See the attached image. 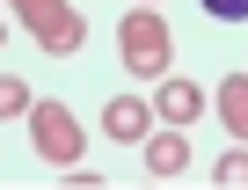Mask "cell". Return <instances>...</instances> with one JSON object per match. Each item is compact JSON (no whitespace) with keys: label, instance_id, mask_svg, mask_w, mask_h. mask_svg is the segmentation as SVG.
<instances>
[{"label":"cell","instance_id":"obj_1","mask_svg":"<svg viewBox=\"0 0 248 190\" xmlns=\"http://www.w3.org/2000/svg\"><path fill=\"white\" fill-rule=\"evenodd\" d=\"M117 59H124V73L161 80V73H168V59H175V30H168L154 8H132V15L117 22Z\"/></svg>","mask_w":248,"mask_h":190},{"label":"cell","instance_id":"obj_2","mask_svg":"<svg viewBox=\"0 0 248 190\" xmlns=\"http://www.w3.org/2000/svg\"><path fill=\"white\" fill-rule=\"evenodd\" d=\"M8 8H15V22H22L51 59H73V51L88 44V22H80L73 0H8Z\"/></svg>","mask_w":248,"mask_h":190},{"label":"cell","instance_id":"obj_3","mask_svg":"<svg viewBox=\"0 0 248 190\" xmlns=\"http://www.w3.org/2000/svg\"><path fill=\"white\" fill-rule=\"evenodd\" d=\"M30 146H37L51 168H73L88 139H80V117H73L66 103H30Z\"/></svg>","mask_w":248,"mask_h":190},{"label":"cell","instance_id":"obj_4","mask_svg":"<svg viewBox=\"0 0 248 190\" xmlns=\"http://www.w3.org/2000/svg\"><path fill=\"white\" fill-rule=\"evenodd\" d=\"M154 117L190 132V125L204 117V88H197V80H168V73H161V88H154Z\"/></svg>","mask_w":248,"mask_h":190},{"label":"cell","instance_id":"obj_5","mask_svg":"<svg viewBox=\"0 0 248 190\" xmlns=\"http://www.w3.org/2000/svg\"><path fill=\"white\" fill-rule=\"evenodd\" d=\"M102 132H109L117 146H146V132H154V103H139V95H117V103L102 110Z\"/></svg>","mask_w":248,"mask_h":190},{"label":"cell","instance_id":"obj_6","mask_svg":"<svg viewBox=\"0 0 248 190\" xmlns=\"http://www.w3.org/2000/svg\"><path fill=\"white\" fill-rule=\"evenodd\" d=\"M190 168V139H183V125H161V132H146V175H183Z\"/></svg>","mask_w":248,"mask_h":190},{"label":"cell","instance_id":"obj_7","mask_svg":"<svg viewBox=\"0 0 248 190\" xmlns=\"http://www.w3.org/2000/svg\"><path fill=\"white\" fill-rule=\"evenodd\" d=\"M212 110H219V125L248 146V73H226L219 80V95H212Z\"/></svg>","mask_w":248,"mask_h":190},{"label":"cell","instance_id":"obj_8","mask_svg":"<svg viewBox=\"0 0 248 190\" xmlns=\"http://www.w3.org/2000/svg\"><path fill=\"white\" fill-rule=\"evenodd\" d=\"M212 183H219V190H248V146H241V139H233V154L212 168Z\"/></svg>","mask_w":248,"mask_h":190},{"label":"cell","instance_id":"obj_9","mask_svg":"<svg viewBox=\"0 0 248 190\" xmlns=\"http://www.w3.org/2000/svg\"><path fill=\"white\" fill-rule=\"evenodd\" d=\"M30 80H15V73H0V117H30Z\"/></svg>","mask_w":248,"mask_h":190},{"label":"cell","instance_id":"obj_10","mask_svg":"<svg viewBox=\"0 0 248 190\" xmlns=\"http://www.w3.org/2000/svg\"><path fill=\"white\" fill-rule=\"evenodd\" d=\"M212 22H248V0H197Z\"/></svg>","mask_w":248,"mask_h":190},{"label":"cell","instance_id":"obj_11","mask_svg":"<svg viewBox=\"0 0 248 190\" xmlns=\"http://www.w3.org/2000/svg\"><path fill=\"white\" fill-rule=\"evenodd\" d=\"M0 44H8V30H0Z\"/></svg>","mask_w":248,"mask_h":190},{"label":"cell","instance_id":"obj_12","mask_svg":"<svg viewBox=\"0 0 248 190\" xmlns=\"http://www.w3.org/2000/svg\"><path fill=\"white\" fill-rule=\"evenodd\" d=\"M139 8H154V0H139Z\"/></svg>","mask_w":248,"mask_h":190}]
</instances>
